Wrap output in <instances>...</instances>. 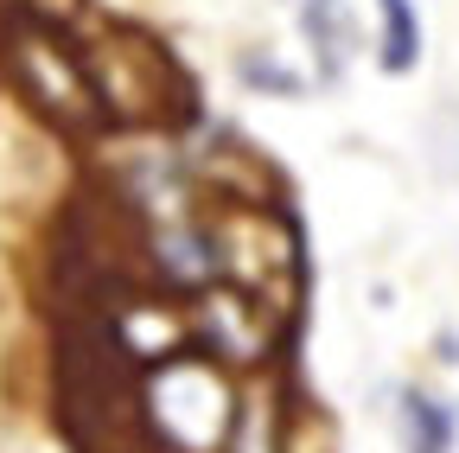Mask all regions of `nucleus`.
<instances>
[{"mask_svg": "<svg viewBox=\"0 0 459 453\" xmlns=\"http://www.w3.org/2000/svg\"><path fill=\"white\" fill-rule=\"evenodd\" d=\"M294 13V32L307 45V65H313V90H344V77L358 71L364 58V26L351 0H287Z\"/></svg>", "mask_w": 459, "mask_h": 453, "instance_id": "obj_3", "label": "nucleus"}, {"mask_svg": "<svg viewBox=\"0 0 459 453\" xmlns=\"http://www.w3.org/2000/svg\"><path fill=\"white\" fill-rule=\"evenodd\" d=\"M230 71H237L243 96H268V102H307L313 96V71L281 58L274 45H243L237 58H230Z\"/></svg>", "mask_w": 459, "mask_h": 453, "instance_id": "obj_6", "label": "nucleus"}, {"mask_svg": "<svg viewBox=\"0 0 459 453\" xmlns=\"http://www.w3.org/2000/svg\"><path fill=\"white\" fill-rule=\"evenodd\" d=\"M377 7V39L370 58L383 77H415L421 51H428V26H421V0H370Z\"/></svg>", "mask_w": 459, "mask_h": 453, "instance_id": "obj_5", "label": "nucleus"}, {"mask_svg": "<svg viewBox=\"0 0 459 453\" xmlns=\"http://www.w3.org/2000/svg\"><path fill=\"white\" fill-rule=\"evenodd\" d=\"M395 440L402 453H459V403L428 383H395Z\"/></svg>", "mask_w": 459, "mask_h": 453, "instance_id": "obj_4", "label": "nucleus"}, {"mask_svg": "<svg viewBox=\"0 0 459 453\" xmlns=\"http://www.w3.org/2000/svg\"><path fill=\"white\" fill-rule=\"evenodd\" d=\"M0 58H7V77L20 83V96L45 122H57L65 135H102L108 128V109L96 96V77L83 65V51L65 45L57 26H39V20L20 13L7 26V39H0Z\"/></svg>", "mask_w": 459, "mask_h": 453, "instance_id": "obj_2", "label": "nucleus"}, {"mask_svg": "<svg viewBox=\"0 0 459 453\" xmlns=\"http://www.w3.org/2000/svg\"><path fill=\"white\" fill-rule=\"evenodd\" d=\"M237 396L243 383L204 352H179L134 383V422L147 447L160 453H223V434L237 422Z\"/></svg>", "mask_w": 459, "mask_h": 453, "instance_id": "obj_1", "label": "nucleus"}, {"mask_svg": "<svg viewBox=\"0 0 459 453\" xmlns=\"http://www.w3.org/2000/svg\"><path fill=\"white\" fill-rule=\"evenodd\" d=\"M434 364H446V370H459V332L446 326L440 338H434Z\"/></svg>", "mask_w": 459, "mask_h": 453, "instance_id": "obj_7", "label": "nucleus"}, {"mask_svg": "<svg viewBox=\"0 0 459 453\" xmlns=\"http://www.w3.org/2000/svg\"><path fill=\"white\" fill-rule=\"evenodd\" d=\"M281 7H287V0H281Z\"/></svg>", "mask_w": 459, "mask_h": 453, "instance_id": "obj_8", "label": "nucleus"}]
</instances>
